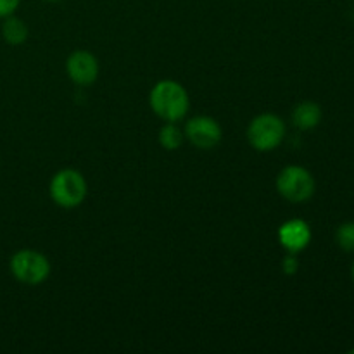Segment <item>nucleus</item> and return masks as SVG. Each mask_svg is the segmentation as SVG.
Instances as JSON below:
<instances>
[{"instance_id":"nucleus-1","label":"nucleus","mask_w":354,"mask_h":354,"mask_svg":"<svg viewBox=\"0 0 354 354\" xmlns=\"http://www.w3.org/2000/svg\"><path fill=\"white\" fill-rule=\"evenodd\" d=\"M151 109L165 123H178L189 114L190 97L185 86L175 80H161L149 93Z\"/></svg>"},{"instance_id":"nucleus-2","label":"nucleus","mask_w":354,"mask_h":354,"mask_svg":"<svg viewBox=\"0 0 354 354\" xmlns=\"http://www.w3.org/2000/svg\"><path fill=\"white\" fill-rule=\"evenodd\" d=\"M86 192H88V187H86L85 176L78 169L73 168H66L55 173L48 185L50 199L64 209L78 207L85 201Z\"/></svg>"},{"instance_id":"nucleus-3","label":"nucleus","mask_w":354,"mask_h":354,"mask_svg":"<svg viewBox=\"0 0 354 354\" xmlns=\"http://www.w3.org/2000/svg\"><path fill=\"white\" fill-rule=\"evenodd\" d=\"M249 145L254 151L270 152L280 147V144L286 138V123L279 114L263 113L258 114L249 123L245 131Z\"/></svg>"},{"instance_id":"nucleus-4","label":"nucleus","mask_w":354,"mask_h":354,"mask_svg":"<svg viewBox=\"0 0 354 354\" xmlns=\"http://www.w3.org/2000/svg\"><path fill=\"white\" fill-rule=\"evenodd\" d=\"M10 275L23 286H40L50 275V261L35 249H21L9 261Z\"/></svg>"},{"instance_id":"nucleus-5","label":"nucleus","mask_w":354,"mask_h":354,"mask_svg":"<svg viewBox=\"0 0 354 354\" xmlns=\"http://www.w3.org/2000/svg\"><path fill=\"white\" fill-rule=\"evenodd\" d=\"M277 190L286 201L292 204H303L313 197L317 182L310 169L304 166H286L277 176Z\"/></svg>"},{"instance_id":"nucleus-6","label":"nucleus","mask_w":354,"mask_h":354,"mask_svg":"<svg viewBox=\"0 0 354 354\" xmlns=\"http://www.w3.org/2000/svg\"><path fill=\"white\" fill-rule=\"evenodd\" d=\"M185 140L201 151H211L216 147L223 138L221 124L211 116H194L190 118L183 128Z\"/></svg>"},{"instance_id":"nucleus-7","label":"nucleus","mask_w":354,"mask_h":354,"mask_svg":"<svg viewBox=\"0 0 354 354\" xmlns=\"http://www.w3.org/2000/svg\"><path fill=\"white\" fill-rule=\"evenodd\" d=\"M66 73L78 86H90L99 78V61L88 50H75L66 59Z\"/></svg>"},{"instance_id":"nucleus-8","label":"nucleus","mask_w":354,"mask_h":354,"mask_svg":"<svg viewBox=\"0 0 354 354\" xmlns=\"http://www.w3.org/2000/svg\"><path fill=\"white\" fill-rule=\"evenodd\" d=\"M277 237H279V244L282 245L283 251L289 254H299L310 245L311 228L304 220L294 218V220H287L286 223L280 225Z\"/></svg>"},{"instance_id":"nucleus-9","label":"nucleus","mask_w":354,"mask_h":354,"mask_svg":"<svg viewBox=\"0 0 354 354\" xmlns=\"http://www.w3.org/2000/svg\"><path fill=\"white\" fill-rule=\"evenodd\" d=\"M322 121V107L317 102L311 100H304V102L297 104L292 111V123L297 130H313L320 124Z\"/></svg>"},{"instance_id":"nucleus-10","label":"nucleus","mask_w":354,"mask_h":354,"mask_svg":"<svg viewBox=\"0 0 354 354\" xmlns=\"http://www.w3.org/2000/svg\"><path fill=\"white\" fill-rule=\"evenodd\" d=\"M28 26L23 19L17 16L3 17L2 23V38L9 45H23L28 40Z\"/></svg>"},{"instance_id":"nucleus-11","label":"nucleus","mask_w":354,"mask_h":354,"mask_svg":"<svg viewBox=\"0 0 354 354\" xmlns=\"http://www.w3.org/2000/svg\"><path fill=\"white\" fill-rule=\"evenodd\" d=\"M183 140H185V135H183V130L178 127V123H165L159 128L158 142L166 151H176V149H180Z\"/></svg>"},{"instance_id":"nucleus-12","label":"nucleus","mask_w":354,"mask_h":354,"mask_svg":"<svg viewBox=\"0 0 354 354\" xmlns=\"http://www.w3.org/2000/svg\"><path fill=\"white\" fill-rule=\"evenodd\" d=\"M335 241L339 248L346 252H354V221L342 223L335 232Z\"/></svg>"},{"instance_id":"nucleus-13","label":"nucleus","mask_w":354,"mask_h":354,"mask_svg":"<svg viewBox=\"0 0 354 354\" xmlns=\"http://www.w3.org/2000/svg\"><path fill=\"white\" fill-rule=\"evenodd\" d=\"M296 256L297 254H289V252H287V256L283 258L282 272L286 273V275H296L297 270H299V259H297Z\"/></svg>"},{"instance_id":"nucleus-14","label":"nucleus","mask_w":354,"mask_h":354,"mask_svg":"<svg viewBox=\"0 0 354 354\" xmlns=\"http://www.w3.org/2000/svg\"><path fill=\"white\" fill-rule=\"evenodd\" d=\"M19 6H21V0H0V19L16 14V10L19 9Z\"/></svg>"},{"instance_id":"nucleus-15","label":"nucleus","mask_w":354,"mask_h":354,"mask_svg":"<svg viewBox=\"0 0 354 354\" xmlns=\"http://www.w3.org/2000/svg\"><path fill=\"white\" fill-rule=\"evenodd\" d=\"M44 2H61V0H44Z\"/></svg>"},{"instance_id":"nucleus-16","label":"nucleus","mask_w":354,"mask_h":354,"mask_svg":"<svg viewBox=\"0 0 354 354\" xmlns=\"http://www.w3.org/2000/svg\"><path fill=\"white\" fill-rule=\"evenodd\" d=\"M353 280H354V265H353Z\"/></svg>"},{"instance_id":"nucleus-17","label":"nucleus","mask_w":354,"mask_h":354,"mask_svg":"<svg viewBox=\"0 0 354 354\" xmlns=\"http://www.w3.org/2000/svg\"><path fill=\"white\" fill-rule=\"evenodd\" d=\"M351 353H354V349H353V351H351Z\"/></svg>"}]
</instances>
